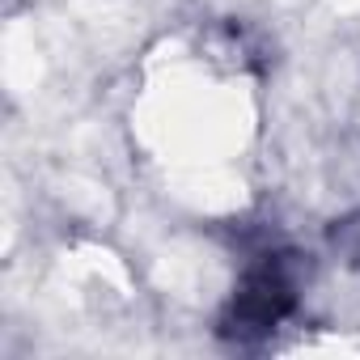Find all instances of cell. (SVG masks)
Masks as SVG:
<instances>
[{
	"label": "cell",
	"mask_w": 360,
	"mask_h": 360,
	"mask_svg": "<svg viewBox=\"0 0 360 360\" xmlns=\"http://www.w3.org/2000/svg\"><path fill=\"white\" fill-rule=\"evenodd\" d=\"M305 276H309V263L301 255H292V250L259 255L242 271V280L233 284V292L225 301L221 335L229 343H242V347L246 343H263L271 330H280L297 314Z\"/></svg>",
	"instance_id": "obj_1"
}]
</instances>
